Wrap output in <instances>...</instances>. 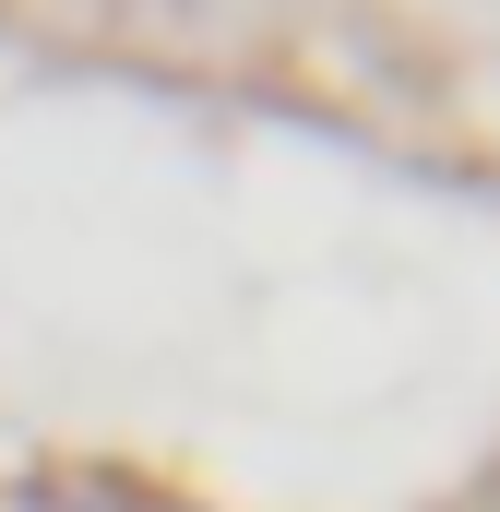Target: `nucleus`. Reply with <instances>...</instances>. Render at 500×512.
I'll use <instances>...</instances> for the list:
<instances>
[]
</instances>
